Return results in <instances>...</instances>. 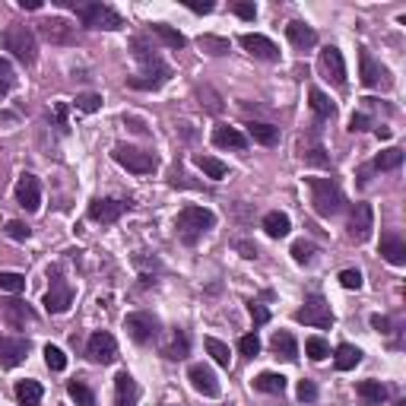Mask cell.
<instances>
[{"label":"cell","mask_w":406,"mask_h":406,"mask_svg":"<svg viewBox=\"0 0 406 406\" xmlns=\"http://www.w3.org/2000/svg\"><path fill=\"white\" fill-rule=\"evenodd\" d=\"M58 7H70L79 16V23L89 29H105V32H118L124 29V16L112 10L102 0H54Z\"/></svg>","instance_id":"6da1fadb"},{"label":"cell","mask_w":406,"mask_h":406,"mask_svg":"<svg viewBox=\"0 0 406 406\" xmlns=\"http://www.w3.org/2000/svg\"><path fill=\"white\" fill-rule=\"evenodd\" d=\"M213 225H216V213L207 207H184L181 213H178V219H175L178 238H181L184 244H197L200 235L210 232Z\"/></svg>","instance_id":"7a4b0ae2"},{"label":"cell","mask_w":406,"mask_h":406,"mask_svg":"<svg viewBox=\"0 0 406 406\" xmlns=\"http://www.w3.org/2000/svg\"><path fill=\"white\" fill-rule=\"evenodd\" d=\"M308 188H312V203L318 216H337L343 210V190L333 178H308Z\"/></svg>","instance_id":"3957f363"},{"label":"cell","mask_w":406,"mask_h":406,"mask_svg":"<svg viewBox=\"0 0 406 406\" xmlns=\"http://www.w3.org/2000/svg\"><path fill=\"white\" fill-rule=\"evenodd\" d=\"M3 48H7L13 58H16L19 64H35V58H38V42H35V32L29 26H23V23H13V26L3 32Z\"/></svg>","instance_id":"277c9868"},{"label":"cell","mask_w":406,"mask_h":406,"mask_svg":"<svg viewBox=\"0 0 406 406\" xmlns=\"http://www.w3.org/2000/svg\"><path fill=\"white\" fill-rule=\"evenodd\" d=\"M112 156L121 168H127V172H134V175H153L159 168V159L153 156V153L137 149V147H124V143H118V147L112 149Z\"/></svg>","instance_id":"5b68a950"},{"label":"cell","mask_w":406,"mask_h":406,"mask_svg":"<svg viewBox=\"0 0 406 406\" xmlns=\"http://www.w3.org/2000/svg\"><path fill=\"white\" fill-rule=\"evenodd\" d=\"M124 330L130 333V340L140 346H147V343H156L159 340V330H162V324H159L156 314H149V312H134L124 318Z\"/></svg>","instance_id":"8992f818"},{"label":"cell","mask_w":406,"mask_h":406,"mask_svg":"<svg viewBox=\"0 0 406 406\" xmlns=\"http://www.w3.org/2000/svg\"><path fill=\"white\" fill-rule=\"evenodd\" d=\"M295 320L299 324H308V327H320V330H327V327H333V312H330V305H327V299L324 295H308L305 299V305L295 312Z\"/></svg>","instance_id":"52a82bcc"},{"label":"cell","mask_w":406,"mask_h":406,"mask_svg":"<svg viewBox=\"0 0 406 406\" xmlns=\"http://www.w3.org/2000/svg\"><path fill=\"white\" fill-rule=\"evenodd\" d=\"M48 279H51V289L45 295V312L48 314H64L73 305V286L67 279H61V270L51 267L48 270Z\"/></svg>","instance_id":"ba28073f"},{"label":"cell","mask_w":406,"mask_h":406,"mask_svg":"<svg viewBox=\"0 0 406 406\" xmlns=\"http://www.w3.org/2000/svg\"><path fill=\"white\" fill-rule=\"evenodd\" d=\"M86 355L99 365H112L118 359V343H114V337L108 330H95L86 343Z\"/></svg>","instance_id":"9c48e42d"},{"label":"cell","mask_w":406,"mask_h":406,"mask_svg":"<svg viewBox=\"0 0 406 406\" xmlns=\"http://www.w3.org/2000/svg\"><path fill=\"white\" fill-rule=\"evenodd\" d=\"M38 32H42L45 42L51 45H73L77 42V29L70 19H61V16H51V19H42L38 23Z\"/></svg>","instance_id":"30bf717a"},{"label":"cell","mask_w":406,"mask_h":406,"mask_svg":"<svg viewBox=\"0 0 406 406\" xmlns=\"http://www.w3.org/2000/svg\"><path fill=\"white\" fill-rule=\"evenodd\" d=\"M372 229H375V210H372V203H355L353 216H349V238L362 244V242H368V238H372Z\"/></svg>","instance_id":"8fae6325"},{"label":"cell","mask_w":406,"mask_h":406,"mask_svg":"<svg viewBox=\"0 0 406 406\" xmlns=\"http://www.w3.org/2000/svg\"><path fill=\"white\" fill-rule=\"evenodd\" d=\"M242 48L251 54V58H257V61H267V64H277L279 61V48L270 42L267 35H257V32H244L242 38Z\"/></svg>","instance_id":"7c38bea8"},{"label":"cell","mask_w":406,"mask_h":406,"mask_svg":"<svg viewBox=\"0 0 406 406\" xmlns=\"http://www.w3.org/2000/svg\"><path fill=\"white\" fill-rule=\"evenodd\" d=\"M359 67H362V86H368V89H375V86H390V73H388V67H381L378 61L372 58V51H359Z\"/></svg>","instance_id":"4fadbf2b"},{"label":"cell","mask_w":406,"mask_h":406,"mask_svg":"<svg viewBox=\"0 0 406 406\" xmlns=\"http://www.w3.org/2000/svg\"><path fill=\"white\" fill-rule=\"evenodd\" d=\"M320 70H324V77L333 83V86H346V61H343V51L327 45L324 51H320Z\"/></svg>","instance_id":"5bb4252c"},{"label":"cell","mask_w":406,"mask_h":406,"mask_svg":"<svg viewBox=\"0 0 406 406\" xmlns=\"http://www.w3.org/2000/svg\"><path fill=\"white\" fill-rule=\"evenodd\" d=\"M29 355V340L23 337H3L0 333V365L3 368H16V365L26 362Z\"/></svg>","instance_id":"9a60e30c"},{"label":"cell","mask_w":406,"mask_h":406,"mask_svg":"<svg viewBox=\"0 0 406 406\" xmlns=\"http://www.w3.org/2000/svg\"><path fill=\"white\" fill-rule=\"evenodd\" d=\"M16 203L26 210V213H35V210H38V203H42V184H38L35 175L26 172L16 181Z\"/></svg>","instance_id":"2e32d148"},{"label":"cell","mask_w":406,"mask_h":406,"mask_svg":"<svg viewBox=\"0 0 406 406\" xmlns=\"http://www.w3.org/2000/svg\"><path fill=\"white\" fill-rule=\"evenodd\" d=\"M124 210H127V203H121V200L95 197L92 203H89V219H92V223H118V219L124 216Z\"/></svg>","instance_id":"e0dca14e"},{"label":"cell","mask_w":406,"mask_h":406,"mask_svg":"<svg viewBox=\"0 0 406 406\" xmlns=\"http://www.w3.org/2000/svg\"><path fill=\"white\" fill-rule=\"evenodd\" d=\"M188 378L190 384H194V390L197 394H203V397H219V378L213 375V368L210 365H190L188 368Z\"/></svg>","instance_id":"ac0fdd59"},{"label":"cell","mask_w":406,"mask_h":406,"mask_svg":"<svg viewBox=\"0 0 406 406\" xmlns=\"http://www.w3.org/2000/svg\"><path fill=\"white\" fill-rule=\"evenodd\" d=\"M381 257L394 264V267H403L406 264V242L400 232H384L381 235Z\"/></svg>","instance_id":"d6986e66"},{"label":"cell","mask_w":406,"mask_h":406,"mask_svg":"<svg viewBox=\"0 0 406 406\" xmlns=\"http://www.w3.org/2000/svg\"><path fill=\"white\" fill-rule=\"evenodd\" d=\"M299 156H302L305 165H314V168H330V156H327V147L320 143L318 137H308L299 143Z\"/></svg>","instance_id":"ffe728a7"},{"label":"cell","mask_w":406,"mask_h":406,"mask_svg":"<svg viewBox=\"0 0 406 406\" xmlns=\"http://www.w3.org/2000/svg\"><path fill=\"white\" fill-rule=\"evenodd\" d=\"M137 400H140V388H137V381H134V375L118 372V378H114V403L137 406Z\"/></svg>","instance_id":"44dd1931"},{"label":"cell","mask_w":406,"mask_h":406,"mask_svg":"<svg viewBox=\"0 0 406 406\" xmlns=\"http://www.w3.org/2000/svg\"><path fill=\"white\" fill-rule=\"evenodd\" d=\"M213 143H216L219 149H244L248 147V137H244L238 127L216 124V127H213Z\"/></svg>","instance_id":"7402d4cb"},{"label":"cell","mask_w":406,"mask_h":406,"mask_svg":"<svg viewBox=\"0 0 406 406\" xmlns=\"http://www.w3.org/2000/svg\"><path fill=\"white\" fill-rule=\"evenodd\" d=\"M3 320H7L10 327H26V324H32L35 320V312L29 308L26 302L10 299V302H3Z\"/></svg>","instance_id":"603a6c76"},{"label":"cell","mask_w":406,"mask_h":406,"mask_svg":"<svg viewBox=\"0 0 406 406\" xmlns=\"http://www.w3.org/2000/svg\"><path fill=\"white\" fill-rule=\"evenodd\" d=\"M286 38L299 48V51H305V48H314L318 45V32H314L312 26H305V23H299V19H292L289 26H286Z\"/></svg>","instance_id":"cb8c5ba5"},{"label":"cell","mask_w":406,"mask_h":406,"mask_svg":"<svg viewBox=\"0 0 406 406\" xmlns=\"http://www.w3.org/2000/svg\"><path fill=\"white\" fill-rule=\"evenodd\" d=\"M244 127H248V137L254 140V143H260V147H277V143H279V127H273V124L248 121Z\"/></svg>","instance_id":"d4e9b609"},{"label":"cell","mask_w":406,"mask_h":406,"mask_svg":"<svg viewBox=\"0 0 406 406\" xmlns=\"http://www.w3.org/2000/svg\"><path fill=\"white\" fill-rule=\"evenodd\" d=\"M270 349L277 355H283L286 362H295V359H299V343H295V337L289 330H277L273 340H270Z\"/></svg>","instance_id":"484cf974"},{"label":"cell","mask_w":406,"mask_h":406,"mask_svg":"<svg viewBox=\"0 0 406 406\" xmlns=\"http://www.w3.org/2000/svg\"><path fill=\"white\" fill-rule=\"evenodd\" d=\"M355 394L362 397L365 406H381L388 400V388H384L381 381H359V384H355Z\"/></svg>","instance_id":"4316f807"},{"label":"cell","mask_w":406,"mask_h":406,"mask_svg":"<svg viewBox=\"0 0 406 406\" xmlns=\"http://www.w3.org/2000/svg\"><path fill=\"white\" fill-rule=\"evenodd\" d=\"M333 362H337L340 372H353L355 365L362 362V349L353 343H340L337 346V353H333Z\"/></svg>","instance_id":"83f0119b"},{"label":"cell","mask_w":406,"mask_h":406,"mask_svg":"<svg viewBox=\"0 0 406 406\" xmlns=\"http://www.w3.org/2000/svg\"><path fill=\"white\" fill-rule=\"evenodd\" d=\"M149 32L156 35V38L165 45V48H175V51L188 45V38H184L178 29H175V26H165V23H153V26H149Z\"/></svg>","instance_id":"f1b7e54d"},{"label":"cell","mask_w":406,"mask_h":406,"mask_svg":"<svg viewBox=\"0 0 406 406\" xmlns=\"http://www.w3.org/2000/svg\"><path fill=\"white\" fill-rule=\"evenodd\" d=\"M264 232L270 235V238H286L289 235V229H292V223H289V216L286 213H279V210H273V213H267L264 216Z\"/></svg>","instance_id":"f546056e"},{"label":"cell","mask_w":406,"mask_h":406,"mask_svg":"<svg viewBox=\"0 0 406 406\" xmlns=\"http://www.w3.org/2000/svg\"><path fill=\"white\" fill-rule=\"evenodd\" d=\"M45 397V390L38 381H16V400L23 406H38Z\"/></svg>","instance_id":"4dcf8cb0"},{"label":"cell","mask_w":406,"mask_h":406,"mask_svg":"<svg viewBox=\"0 0 406 406\" xmlns=\"http://www.w3.org/2000/svg\"><path fill=\"white\" fill-rule=\"evenodd\" d=\"M308 99H312V112L318 114V121H330L333 114H337V105L330 102L327 95L320 92L318 86H312V92H308Z\"/></svg>","instance_id":"1f68e13d"},{"label":"cell","mask_w":406,"mask_h":406,"mask_svg":"<svg viewBox=\"0 0 406 406\" xmlns=\"http://www.w3.org/2000/svg\"><path fill=\"white\" fill-rule=\"evenodd\" d=\"M194 165H197L200 172L207 175V178H213V181H223L225 175H229V165L225 162H219V159H213V156H194Z\"/></svg>","instance_id":"d6a6232c"},{"label":"cell","mask_w":406,"mask_h":406,"mask_svg":"<svg viewBox=\"0 0 406 406\" xmlns=\"http://www.w3.org/2000/svg\"><path fill=\"white\" fill-rule=\"evenodd\" d=\"M400 165H403V149L390 147V149H384V153L375 156L372 168H378V172H394V168H400Z\"/></svg>","instance_id":"836d02e7"},{"label":"cell","mask_w":406,"mask_h":406,"mask_svg":"<svg viewBox=\"0 0 406 406\" xmlns=\"http://www.w3.org/2000/svg\"><path fill=\"white\" fill-rule=\"evenodd\" d=\"M254 388L260 390V394H283L286 390V378L277 372H264L254 378Z\"/></svg>","instance_id":"e575fe53"},{"label":"cell","mask_w":406,"mask_h":406,"mask_svg":"<svg viewBox=\"0 0 406 406\" xmlns=\"http://www.w3.org/2000/svg\"><path fill=\"white\" fill-rule=\"evenodd\" d=\"M67 394H70V400H73L77 406H95V394L89 390L86 381H70Z\"/></svg>","instance_id":"d590c367"},{"label":"cell","mask_w":406,"mask_h":406,"mask_svg":"<svg viewBox=\"0 0 406 406\" xmlns=\"http://www.w3.org/2000/svg\"><path fill=\"white\" fill-rule=\"evenodd\" d=\"M168 79L162 77H149V73H137V77H127V86L130 89H140V92H156V89H162Z\"/></svg>","instance_id":"8d00e7d4"},{"label":"cell","mask_w":406,"mask_h":406,"mask_svg":"<svg viewBox=\"0 0 406 406\" xmlns=\"http://www.w3.org/2000/svg\"><path fill=\"white\" fill-rule=\"evenodd\" d=\"M207 353L213 355V362L223 365V368H229V365H232V353H229V346H225L223 340L207 337Z\"/></svg>","instance_id":"74e56055"},{"label":"cell","mask_w":406,"mask_h":406,"mask_svg":"<svg viewBox=\"0 0 406 406\" xmlns=\"http://www.w3.org/2000/svg\"><path fill=\"white\" fill-rule=\"evenodd\" d=\"M162 355L165 359H184V355H188V333H184V330H175L172 343L162 349Z\"/></svg>","instance_id":"f35d334b"},{"label":"cell","mask_w":406,"mask_h":406,"mask_svg":"<svg viewBox=\"0 0 406 406\" xmlns=\"http://www.w3.org/2000/svg\"><path fill=\"white\" fill-rule=\"evenodd\" d=\"M13 86H16V70H13V64L7 58H0V99H7L13 92Z\"/></svg>","instance_id":"ab89813d"},{"label":"cell","mask_w":406,"mask_h":406,"mask_svg":"<svg viewBox=\"0 0 406 406\" xmlns=\"http://www.w3.org/2000/svg\"><path fill=\"white\" fill-rule=\"evenodd\" d=\"M305 353H308V359H312V362H324V359L330 355V346H327V340L308 337V340H305Z\"/></svg>","instance_id":"60d3db41"},{"label":"cell","mask_w":406,"mask_h":406,"mask_svg":"<svg viewBox=\"0 0 406 406\" xmlns=\"http://www.w3.org/2000/svg\"><path fill=\"white\" fill-rule=\"evenodd\" d=\"M197 45L203 48V51L216 54V58H223V54H229V42L225 38H219V35H200Z\"/></svg>","instance_id":"b9f144b4"},{"label":"cell","mask_w":406,"mask_h":406,"mask_svg":"<svg viewBox=\"0 0 406 406\" xmlns=\"http://www.w3.org/2000/svg\"><path fill=\"white\" fill-rule=\"evenodd\" d=\"M45 365L51 368V372H64L67 368V355H64V349H58V346H45Z\"/></svg>","instance_id":"7bdbcfd3"},{"label":"cell","mask_w":406,"mask_h":406,"mask_svg":"<svg viewBox=\"0 0 406 406\" xmlns=\"http://www.w3.org/2000/svg\"><path fill=\"white\" fill-rule=\"evenodd\" d=\"M0 289H3V292H23V289H26V277H23V273H7V270H0Z\"/></svg>","instance_id":"ee69618b"},{"label":"cell","mask_w":406,"mask_h":406,"mask_svg":"<svg viewBox=\"0 0 406 406\" xmlns=\"http://www.w3.org/2000/svg\"><path fill=\"white\" fill-rule=\"evenodd\" d=\"M77 108L86 114H95L99 108H102V95L99 92H79L77 95Z\"/></svg>","instance_id":"f6af8a7d"},{"label":"cell","mask_w":406,"mask_h":406,"mask_svg":"<svg viewBox=\"0 0 406 406\" xmlns=\"http://www.w3.org/2000/svg\"><path fill=\"white\" fill-rule=\"evenodd\" d=\"M312 257H314V244L312 242H295L292 244V260L295 264H312Z\"/></svg>","instance_id":"bcb514c9"},{"label":"cell","mask_w":406,"mask_h":406,"mask_svg":"<svg viewBox=\"0 0 406 406\" xmlns=\"http://www.w3.org/2000/svg\"><path fill=\"white\" fill-rule=\"evenodd\" d=\"M238 349H242V355L254 359V355L260 353V340H257V333H244V337L238 340Z\"/></svg>","instance_id":"7dc6e473"},{"label":"cell","mask_w":406,"mask_h":406,"mask_svg":"<svg viewBox=\"0 0 406 406\" xmlns=\"http://www.w3.org/2000/svg\"><path fill=\"white\" fill-rule=\"evenodd\" d=\"M3 232L10 235V238H16V242H26L29 235H32V229H29L26 223H19V219H13V223H7V229Z\"/></svg>","instance_id":"c3c4849f"},{"label":"cell","mask_w":406,"mask_h":406,"mask_svg":"<svg viewBox=\"0 0 406 406\" xmlns=\"http://www.w3.org/2000/svg\"><path fill=\"white\" fill-rule=\"evenodd\" d=\"M340 286L343 289H362V273L359 270H343L340 273Z\"/></svg>","instance_id":"681fc988"},{"label":"cell","mask_w":406,"mask_h":406,"mask_svg":"<svg viewBox=\"0 0 406 406\" xmlns=\"http://www.w3.org/2000/svg\"><path fill=\"white\" fill-rule=\"evenodd\" d=\"M299 400H302V403L318 400V388H314V381H299Z\"/></svg>","instance_id":"f907efd6"},{"label":"cell","mask_w":406,"mask_h":406,"mask_svg":"<svg viewBox=\"0 0 406 406\" xmlns=\"http://www.w3.org/2000/svg\"><path fill=\"white\" fill-rule=\"evenodd\" d=\"M232 13L242 19H254L257 16V7L254 3H248V0H238V3H232Z\"/></svg>","instance_id":"816d5d0a"},{"label":"cell","mask_w":406,"mask_h":406,"mask_svg":"<svg viewBox=\"0 0 406 406\" xmlns=\"http://www.w3.org/2000/svg\"><path fill=\"white\" fill-rule=\"evenodd\" d=\"M248 312H251V318H254V324H257V327L270 320V312H267V308H264L260 302H248Z\"/></svg>","instance_id":"f5cc1de1"},{"label":"cell","mask_w":406,"mask_h":406,"mask_svg":"<svg viewBox=\"0 0 406 406\" xmlns=\"http://www.w3.org/2000/svg\"><path fill=\"white\" fill-rule=\"evenodd\" d=\"M368 127H372V118H368V114L355 112L353 118H349V130H368Z\"/></svg>","instance_id":"db71d44e"},{"label":"cell","mask_w":406,"mask_h":406,"mask_svg":"<svg viewBox=\"0 0 406 406\" xmlns=\"http://www.w3.org/2000/svg\"><path fill=\"white\" fill-rule=\"evenodd\" d=\"M188 10H194V13H213L216 3H213V0H207V3H194V0H188Z\"/></svg>","instance_id":"11a10c76"},{"label":"cell","mask_w":406,"mask_h":406,"mask_svg":"<svg viewBox=\"0 0 406 406\" xmlns=\"http://www.w3.org/2000/svg\"><path fill=\"white\" fill-rule=\"evenodd\" d=\"M235 248L242 251V257H257V244H251V242H235Z\"/></svg>","instance_id":"9f6ffc18"},{"label":"cell","mask_w":406,"mask_h":406,"mask_svg":"<svg viewBox=\"0 0 406 406\" xmlns=\"http://www.w3.org/2000/svg\"><path fill=\"white\" fill-rule=\"evenodd\" d=\"M54 118H58V124H61V127H67V105H54Z\"/></svg>","instance_id":"6f0895ef"},{"label":"cell","mask_w":406,"mask_h":406,"mask_svg":"<svg viewBox=\"0 0 406 406\" xmlns=\"http://www.w3.org/2000/svg\"><path fill=\"white\" fill-rule=\"evenodd\" d=\"M372 327H375V330H381V333H388L390 320H388V318H381V314H375V318H372Z\"/></svg>","instance_id":"680465c9"},{"label":"cell","mask_w":406,"mask_h":406,"mask_svg":"<svg viewBox=\"0 0 406 406\" xmlns=\"http://www.w3.org/2000/svg\"><path fill=\"white\" fill-rule=\"evenodd\" d=\"M19 7L23 10H38L42 7V0H19Z\"/></svg>","instance_id":"91938a15"},{"label":"cell","mask_w":406,"mask_h":406,"mask_svg":"<svg viewBox=\"0 0 406 406\" xmlns=\"http://www.w3.org/2000/svg\"><path fill=\"white\" fill-rule=\"evenodd\" d=\"M375 134H378L381 140H388V137H390V127H378V130H375Z\"/></svg>","instance_id":"94428289"}]
</instances>
